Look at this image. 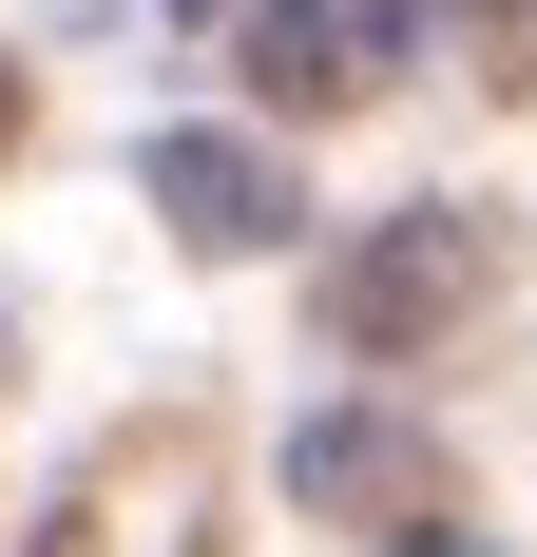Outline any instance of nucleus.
<instances>
[{"label": "nucleus", "mask_w": 537, "mask_h": 557, "mask_svg": "<svg viewBox=\"0 0 537 557\" xmlns=\"http://www.w3.org/2000/svg\"><path fill=\"white\" fill-rule=\"evenodd\" d=\"M288 500L365 519V539H423V519H461V481H441V443L403 404H308V423H288Z\"/></svg>", "instance_id": "nucleus-1"}, {"label": "nucleus", "mask_w": 537, "mask_h": 557, "mask_svg": "<svg viewBox=\"0 0 537 557\" xmlns=\"http://www.w3.org/2000/svg\"><path fill=\"white\" fill-rule=\"evenodd\" d=\"M135 193H154L192 250H288V231H308L288 154H250V135H154V154H135Z\"/></svg>", "instance_id": "nucleus-2"}, {"label": "nucleus", "mask_w": 537, "mask_h": 557, "mask_svg": "<svg viewBox=\"0 0 537 557\" xmlns=\"http://www.w3.org/2000/svg\"><path fill=\"white\" fill-rule=\"evenodd\" d=\"M230 77H250L268 115L365 97V0H230Z\"/></svg>", "instance_id": "nucleus-3"}, {"label": "nucleus", "mask_w": 537, "mask_h": 557, "mask_svg": "<svg viewBox=\"0 0 537 557\" xmlns=\"http://www.w3.org/2000/svg\"><path fill=\"white\" fill-rule=\"evenodd\" d=\"M441 288H480V231H461V212H403V231H384V250H365V270L326 288V327H346V346H365V366H384V346L423 327Z\"/></svg>", "instance_id": "nucleus-4"}, {"label": "nucleus", "mask_w": 537, "mask_h": 557, "mask_svg": "<svg viewBox=\"0 0 537 557\" xmlns=\"http://www.w3.org/2000/svg\"><path fill=\"white\" fill-rule=\"evenodd\" d=\"M0 154H20V58H0Z\"/></svg>", "instance_id": "nucleus-5"}, {"label": "nucleus", "mask_w": 537, "mask_h": 557, "mask_svg": "<svg viewBox=\"0 0 537 557\" xmlns=\"http://www.w3.org/2000/svg\"><path fill=\"white\" fill-rule=\"evenodd\" d=\"M154 20H230V0H154Z\"/></svg>", "instance_id": "nucleus-6"}]
</instances>
